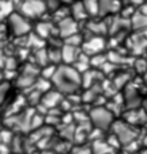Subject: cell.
I'll use <instances>...</instances> for the list:
<instances>
[{"label": "cell", "instance_id": "31", "mask_svg": "<svg viewBox=\"0 0 147 154\" xmlns=\"http://www.w3.org/2000/svg\"><path fill=\"white\" fill-rule=\"evenodd\" d=\"M70 154H91V147L84 146V145H77V146L72 147Z\"/></svg>", "mask_w": 147, "mask_h": 154}, {"label": "cell", "instance_id": "9", "mask_svg": "<svg viewBox=\"0 0 147 154\" xmlns=\"http://www.w3.org/2000/svg\"><path fill=\"white\" fill-rule=\"evenodd\" d=\"M78 32V26H77V22L74 20L73 18H62L58 23V34L61 38H66L69 35H73Z\"/></svg>", "mask_w": 147, "mask_h": 154}, {"label": "cell", "instance_id": "39", "mask_svg": "<svg viewBox=\"0 0 147 154\" xmlns=\"http://www.w3.org/2000/svg\"><path fill=\"white\" fill-rule=\"evenodd\" d=\"M145 79H146V82H147V73H146V76H145Z\"/></svg>", "mask_w": 147, "mask_h": 154}, {"label": "cell", "instance_id": "16", "mask_svg": "<svg viewBox=\"0 0 147 154\" xmlns=\"http://www.w3.org/2000/svg\"><path fill=\"white\" fill-rule=\"evenodd\" d=\"M113 152L110 147V145L103 139H96L92 141V146H91V154H108Z\"/></svg>", "mask_w": 147, "mask_h": 154}, {"label": "cell", "instance_id": "11", "mask_svg": "<svg viewBox=\"0 0 147 154\" xmlns=\"http://www.w3.org/2000/svg\"><path fill=\"white\" fill-rule=\"evenodd\" d=\"M123 100L127 103V106L130 107V108H135V107L139 106V101H140V97H139V93H138V91L135 89L134 87H130V85H127V89H126V93H124V97Z\"/></svg>", "mask_w": 147, "mask_h": 154}, {"label": "cell", "instance_id": "30", "mask_svg": "<svg viewBox=\"0 0 147 154\" xmlns=\"http://www.w3.org/2000/svg\"><path fill=\"white\" fill-rule=\"evenodd\" d=\"M128 80H130V75H127V73H122V75L115 77V80H113V85H115V88L120 89V88L126 87L127 82H128Z\"/></svg>", "mask_w": 147, "mask_h": 154}, {"label": "cell", "instance_id": "34", "mask_svg": "<svg viewBox=\"0 0 147 154\" xmlns=\"http://www.w3.org/2000/svg\"><path fill=\"white\" fill-rule=\"evenodd\" d=\"M135 69L139 73H146L147 72V62L142 58L136 60V61H135Z\"/></svg>", "mask_w": 147, "mask_h": 154}, {"label": "cell", "instance_id": "32", "mask_svg": "<svg viewBox=\"0 0 147 154\" xmlns=\"http://www.w3.org/2000/svg\"><path fill=\"white\" fill-rule=\"evenodd\" d=\"M72 0H46V5H47V8H57L59 7L61 4H68V3H70Z\"/></svg>", "mask_w": 147, "mask_h": 154}, {"label": "cell", "instance_id": "8", "mask_svg": "<svg viewBox=\"0 0 147 154\" xmlns=\"http://www.w3.org/2000/svg\"><path fill=\"white\" fill-rule=\"evenodd\" d=\"M62 99H64V95L61 92H58L57 89L51 88L49 89L47 92H45L40 97V104L46 107L47 109H51V108H57V107L61 104Z\"/></svg>", "mask_w": 147, "mask_h": 154}, {"label": "cell", "instance_id": "4", "mask_svg": "<svg viewBox=\"0 0 147 154\" xmlns=\"http://www.w3.org/2000/svg\"><path fill=\"white\" fill-rule=\"evenodd\" d=\"M7 19V29L15 37H24V35L30 34L31 24H30L28 19L24 18L23 15H20L19 12H12Z\"/></svg>", "mask_w": 147, "mask_h": 154}, {"label": "cell", "instance_id": "21", "mask_svg": "<svg viewBox=\"0 0 147 154\" xmlns=\"http://www.w3.org/2000/svg\"><path fill=\"white\" fill-rule=\"evenodd\" d=\"M11 82L7 81V80H3L0 82V106H4L5 103L8 101V95L11 92Z\"/></svg>", "mask_w": 147, "mask_h": 154}, {"label": "cell", "instance_id": "13", "mask_svg": "<svg viewBox=\"0 0 147 154\" xmlns=\"http://www.w3.org/2000/svg\"><path fill=\"white\" fill-rule=\"evenodd\" d=\"M99 79H100L99 70H91V69H88L86 72H84L82 75H81V87H84V88L92 87L93 84H96Z\"/></svg>", "mask_w": 147, "mask_h": 154}, {"label": "cell", "instance_id": "33", "mask_svg": "<svg viewBox=\"0 0 147 154\" xmlns=\"http://www.w3.org/2000/svg\"><path fill=\"white\" fill-rule=\"evenodd\" d=\"M108 145H110V147L112 150H115V149H119V147H120V142H119V139H118V137L115 135V134H113V135H111V137H108V139L107 141Z\"/></svg>", "mask_w": 147, "mask_h": 154}, {"label": "cell", "instance_id": "42", "mask_svg": "<svg viewBox=\"0 0 147 154\" xmlns=\"http://www.w3.org/2000/svg\"><path fill=\"white\" fill-rule=\"evenodd\" d=\"M31 154H40V153H31Z\"/></svg>", "mask_w": 147, "mask_h": 154}, {"label": "cell", "instance_id": "2", "mask_svg": "<svg viewBox=\"0 0 147 154\" xmlns=\"http://www.w3.org/2000/svg\"><path fill=\"white\" fill-rule=\"evenodd\" d=\"M34 114V108H26L16 112L14 115H8L5 118V126L11 131H18V134H23L30 131V120Z\"/></svg>", "mask_w": 147, "mask_h": 154}, {"label": "cell", "instance_id": "14", "mask_svg": "<svg viewBox=\"0 0 147 154\" xmlns=\"http://www.w3.org/2000/svg\"><path fill=\"white\" fill-rule=\"evenodd\" d=\"M118 10H120L119 0H99V14L115 12Z\"/></svg>", "mask_w": 147, "mask_h": 154}, {"label": "cell", "instance_id": "35", "mask_svg": "<svg viewBox=\"0 0 147 154\" xmlns=\"http://www.w3.org/2000/svg\"><path fill=\"white\" fill-rule=\"evenodd\" d=\"M139 12L147 16V3H143L142 5H139Z\"/></svg>", "mask_w": 147, "mask_h": 154}, {"label": "cell", "instance_id": "19", "mask_svg": "<svg viewBox=\"0 0 147 154\" xmlns=\"http://www.w3.org/2000/svg\"><path fill=\"white\" fill-rule=\"evenodd\" d=\"M86 16H88V14H86L85 8H84V5H82V3L81 2L74 3V4L72 5V18L74 19L76 22L84 20Z\"/></svg>", "mask_w": 147, "mask_h": 154}, {"label": "cell", "instance_id": "23", "mask_svg": "<svg viewBox=\"0 0 147 154\" xmlns=\"http://www.w3.org/2000/svg\"><path fill=\"white\" fill-rule=\"evenodd\" d=\"M35 62L39 66H45V65L50 64L49 62V56H47V50L45 48H40L35 50Z\"/></svg>", "mask_w": 147, "mask_h": 154}, {"label": "cell", "instance_id": "43", "mask_svg": "<svg viewBox=\"0 0 147 154\" xmlns=\"http://www.w3.org/2000/svg\"><path fill=\"white\" fill-rule=\"evenodd\" d=\"M145 2H146V3H147V0H145Z\"/></svg>", "mask_w": 147, "mask_h": 154}, {"label": "cell", "instance_id": "6", "mask_svg": "<svg viewBox=\"0 0 147 154\" xmlns=\"http://www.w3.org/2000/svg\"><path fill=\"white\" fill-rule=\"evenodd\" d=\"M111 128L113 130V134L118 137L120 145H128L135 141L136 138V131L131 128V126L126 122H113Z\"/></svg>", "mask_w": 147, "mask_h": 154}, {"label": "cell", "instance_id": "12", "mask_svg": "<svg viewBox=\"0 0 147 154\" xmlns=\"http://www.w3.org/2000/svg\"><path fill=\"white\" fill-rule=\"evenodd\" d=\"M130 26L136 31H143V30L147 29V16L140 14L139 11L134 12L132 16L130 18Z\"/></svg>", "mask_w": 147, "mask_h": 154}, {"label": "cell", "instance_id": "22", "mask_svg": "<svg viewBox=\"0 0 147 154\" xmlns=\"http://www.w3.org/2000/svg\"><path fill=\"white\" fill-rule=\"evenodd\" d=\"M86 14L91 16H94L99 14V0H81Z\"/></svg>", "mask_w": 147, "mask_h": 154}, {"label": "cell", "instance_id": "40", "mask_svg": "<svg viewBox=\"0 0 147 154\" xmlns=\"http://www.w3.org/2000/svg\"><path fill=\"white\" fill-rule=\"evenodd\" d=\"M108 154H115V152H111V153H108Z\"/></svg>", "mask_w": 147, "mask_h": 154}, {"label": "cell", "instance_id": "5", "mask_svg": "<svg viewBox=\"0 0 147 154\" xmlns=\"http://www.w3.org/2000/svg\"><path fill=\"white\" fill-rule=\"evenodd\" d=\"M46 10H47V5L43 0H22L19 5V14L28 20L42 16Z\"/></svg>", "mask_w": 147, "mask_h": 154}, {"label": "cell", "instance_id": "17", "mask_svg": "<svg viewBox=\"0 0 147 154\" xmlns=\"http://www.w3.org/2000/svg\"><path fill=\"white\" fill-rule=\"evenodd\" d=\"M130 46L135 54H140L142 51L147 50V38L145 37H134L130 39Z\"/></svg>", "mask_w": 147, "mask_h": 154}, {"label": "cell", "instance_id": "36", "mask_svg": "<svg viewBox=\"0 0 147 154\" xmlns=\"http://www.w3.org/2000/svg\"><path fill=\"white\" fill-rule=\"evenodd\" d=\"M8 31V29H7V26H4V24H2L0 23V38H3L5 35V32Z\"/></svg>", "mask_w": 147, "mask_h": 154}, {"label": "cell", "instance_id": "27", "mask_svg": "<svg viewBox=\"0 0 147 154\" xmlns=\"http://www.w3.org/2000/svg\"><path fill=\"white\" fill-rule=\"evenodd\" d=\"M82 42H84V39H82V37H81L78 32H76V34L69 35V37L65 38V43H66V45L76 46V48H80V46L82 45Z\"/></svg>", "mask_w": 147, "mask_h": 154}, {"label": "cell", "instance_id": "44", "mask_svg": "<svg viewBox=\"0 0 147 154\" xmlns=\"http://www.w3.org/2000/svg\"><path fill=\"white\" fill-rule=\"evenodd\" d=\"M146 51H147V50H146Z\"/></svg>", "mask_w": 147, "mask_h": 154}, {"label": "cell", "instance_id": "41", "mask_svg": "<svg viewBox=\"0 0 147 154\" xmlns=\"http://www.w3.org/2000/svg\"><path fill=\"white\" fill-rule=\"evenodd\" d=\"M0 126H2V118H0Z\"/></svg>", "mask_w": 147, "mask_h": 154}, {"label": "cell", "instance_id": "28", "mask_svg": "<svg viewBox=\"0 0 147 154\" xmlns=\"http://www.w3.org/2000/svg\"><path fill=\"white\" fill-rule=\"evenodd\" d=\"M47 56H49V62H50V64L58 65L59 62H61V48L47 50Z\"/></svg>", "mask_w": 147, "mask_h": 154}, {"label": "cell", "instance_id": "25", "mask_svg": "<svg viewBox=\"0 0 147 154\" xmlns=\"http://www.w3.org/2000/svg\"><path fill=\"white\" fill-rule=\"evenodd\" d=\"M12 12H14L12 2H10V0H2V2H0V16H2V18L7 16L8 18Z\"/></svg>", "mask_w": 147, "mask_h": 154}, {"label": "cell", "instance_id": "37", "mask_svg": "<svg viewBox=\"0 0 147 154\" xmlns=\"http://www.w3.org/2000/svg\"><path fill=\"white\" fill-rule=\"evenodd\" d=\"M4 56H3V54H2V51H0V68H2L3 66V65H4Z\"/></svg>", "mask_w": 147, "mask_h": 154}, {"label": "cell", "instance_id": "18", "mask_svg": "<svg viewBox=\"0 0 147 154\" xmlns=\"http://www.w3.org/2000/svg\"><path fill=\"white\" fill-rule=\"evenodd\" d=\"M53 30H54V27L51 26V23H49V22H40L35 27V34L39 35L43 39H46V38H49L53 34Z\"/></svg>", "mask_w": 147, "mask_h": 154}, {"label": "cell", "instance_id": "38", "mask_svg": "<svg viewBox=\"0 0 147 154\" xmlns=\"http://www.w3.org/2000/svg\"><path fill=\"white\" fill-rule=\"evenodd\" d=\"M3 80H4V75H3V72H2V70H0V82H2Z\"/></svg>", "mask_w": 147, "mask_h": 154}, {"label": "cell", "instance_id": "1", "mask_svg": "<svg viewBox=\"0 0 147 154\" xmlns=\"http://www.w3.org/2000/svg\"><path fill=\"white\" fill-rule=\"evenodd\" d=\"M51 85L62 95L76 93L81 88V73L73 65H57V69L51 77Z\"/></svg>", "mask_w": 147, "mask_h": 154}, {"label": "cell", "instance_id": "7", "mask_svg": "<svg viewBox=\"0 0 147 154\" xmlns=\"http://www.w3.org/2000/svg\"><path fill=\"white\" fill-rule=\"evenodd\" d=\"M82 53H85L86 56H94V54L101 53L105 49V41L100 35H94V37L89 38V39L82 42Z\"/></svg>", "mask_w": 147, "mask_h": 154}, {"label": "cell", "instance_id": "20", "mask_svg": "<svg viewBox=\"0 0 147 154\" xmlns=\"http://www.w3.org/2000/svg\"><path fill=\"white\" fill-rule=\"evenodd\" d=\"M74 130L76 126L73 123H69V125H61V128H59V134H61V138L64 141H73V137H74Z\"/></svg>", "mask_w": 147, "mask_h": 154}, {"label": "cell", "instance_id": "3", "mask_svg": "<svg viewBox=\"0 0 147 154\" xmlns=\"http://www.w3.org/2000/svg\"><path fill=\"white\" fill-rule=\"evenodd\" d=\"M89 120H91L92 126L94 128H99L101 131H105L108 128H111L115 116L113 114L104 106H94L89 112Z\"/></svg>", "mask_w": 147, "mask_h": 154}, {"label": "cell", "instance_id": "26", "mask_svg": "<svg viewBox=\"0 0 147 154\" xmlns=\"http://www.w3.org/2000/svg\"><path fill=\"white\" fill-rule=\"evenodd\" d=\"M56 69H57V65H54V64L45 65V66H42V69L39 70V77L46 79V80H51V77H53Z\"/></svg>", "mask_w": 147, "mask_h": 154}, {"label": "cell", "instance_id": "24", "mask_svg": "<svg viewBox=\"0 0 147 154\" xmlns=\"http://www.w3.org/2000/svg\"><path fill=\"white\" fill-rule=\"evenodd\" d=\"M107 61H108V57L104 56L103 53L94 54V56L89 57V65H91V66H93V68H101Z\"/></svg>", "mask_w": 147, "mask_h": 154}, {"label": "cell", "instance_id": "15", "mask_svg": "<svg viewBox=\"0 0 147 154\" xmlns=\"http://www.w3.org/2000/svg\"><path fill=\"white\" fill-rule=\"evenodd\" d=\"M100 91H101V87L99 85V82L93 84L92 87L86 88V91L81 95V101H85V103H92L100 95Z\"/></svg>", "mask_w": 147, "mask_h": 154}, {"label": "cell", "instance_id": "29", "mask_svg": "<svg viewBox=\"0 0 147 154\" xmlns=\"http://www.w3.org/2000/svg\"><path fill=\"white\" fill-rule=\"evenodd\" d=\"M88 27H89V30H91L92 32H94L96 35H101L107 31L105 23H99V22H92V23H89Z\"/></svg>", "mask_w": 147, "mask_h": 154}, {"label": "cell", "instance_id": "10", "mask_svg": "<svg viewBox=\"0 0 147 154\" xmlns=\"http://www.w3.org/2000/svg\"><path fill=\"white\" fill-rule=\"evenodd\" d=\"M78 54H80L78 48L64 43V46L61 48V62L65 65H73L77 60Z\"/></svg>", "mask_w": 147, "mask_h": 154}]
</instances>
